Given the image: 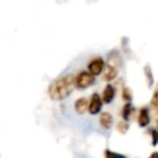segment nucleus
Listing matches in <instances>:
<instances>
[{
    "instance_id": "obj_1",
    "label": "nucleus",
    "mask_w": 158,
    "mask_h": 158,
    "mask_svg": "<svg viewBox=\"0 0 158 158\" xmlns=\"http://www.w3.org/2000/svg\"><path fill=\"white\" fill-rule=\"evenodd\" d=\"M74 75L73 74H65L54 81H52L48 86V96L54 101H62L65 100L74 90Z\"/></svg>"
},
{
    "instance_id": "obj_2",
    "label": "nucleus",
    "mask_w": 158,
    "mask_h": 158,
    "mask_svg": "<svg viewBox=\"0 0 158 158\" xmlns=\"http://www.w3.org/2000/svg\"><path fill=\"white\" fill-rule=\"evenodd\" d=\"M95 83V77L90 74L88 70H81L77 75H74V86L79 90H84L91 86Z\"/></svg>"
},
{
    "instance_id": "obj_3",
    "label": "nucleus",
    "mask_w": 158,
    "mask_h": 158,
    "mask_svg": "<svg viewBox=\"0 0 158 158\" xmlns=\"http://www.w3.org/2000/svg\"><path fill=\"white\" fill-rule=\"evenodd\" d=\"M102 109V100L100 98V95L98 93H93L90 96V101L88 105V111L90 115H98L99 112H101Z\"/></svg>"
},
{
    "instance_id": "obj_4",
    "label": "nucleus",
    "mask_w": 158,
    "mask_h": 158,
    "mask_svg": "<svg viewBox=\"0 0 158 158\" xmlns=\"http://www.w3.org/2000/svg\"><path fill=\"white\" fill-rule=\"evenodd\" d=\"M104 68H105V62H104V59L101 57H95L88 64V72L90 74H93L94 77L101 74L102 70H104Z\"/></svg>"
},
{
    "instance_id": "obj_5",
    "label": "nucleus",
    "mask_w": 158,
    "mask_h": 158,
    "mask_svg": "<svg viewBox=\"0 0 158 158\" xmlns=\"http://www.w3.org/2000/svg\"><path fill=\"white\" fill-rule=\"evenodd\" d=\"M115 96H116V89H115V86L111 85V84H107V85L104 88L102 94H101L100 98H101L102 102H105V104H110V102L114 101Z\"/></svg>"
},
{
    "instance_id": "obj_6",
    "label": "nucleus",
    "mask_w": 158,
    "mask_h": 158,
    "mask_svg": "<svg viewBox=\"0 0 158 158\" xmlns=\"http://www.w3.org/2000/svg\"><path fill=\"white\" fill-rule=\"evenodd\" d=\"M137 122L141 127H147L148 123L151 122V116H149V110L148 107H142L138 111V117H137Z\"/></svg>"
},
{
    "instance_id": "obj_7",
    "label": "nucleus",
    "mask_w": 158,
    "mask_h": 158,
    "mask_svg": "<svg viewBox=\"0 0 158 158\" xmlns=\"http://www.w3.org/2000/svg\"><path fill=\"white\" fill-rule=\"evenodd\" d=\"M88 105H89L88 98H79L74 101V110L78 115H84L88 111Z\"/></svg>"
},
{
    "instance_id": "obj_8",
    "label": "nucleus",
    "mask_w": 158,
    "mask_h": 158,
    "mask_svg": "<svg viewBox=\"0 0 158 158\" xmlns=\"http://www.w3.org/2000/svg\"><path fill=\"white\" fill-rule=\"evenodd\" d=\"M99 122H100V126L104 128V130H110L112 123H114V117L110 112L107 111H104L100 114V117H99Z\"/></svg>"
},
{
    "instance_id": "obj_9",
    "label": "nucleus",
    "mask_w": 158,
    "mask_h": 158,
    "mask_svg": "<svg viewBox=\"0 0 158 158\" xmlns=\"http://www.w3.org/2000/svg\"><path fill=\"white\" fill-rule=\"evenodd\" d=\"M132 112H133V106H132V104L128 101V102H126V104L123 105V107H122V111H121L122 120H123V121H128L130 117H131V115H132Z\"/></svg>"
},
{
    "instance_id": "obj_10",
    "label": "nucleus",
    "mask_w": 158,
    "mask_h": 158,
    "mask_svg": "<svg viewBox=\"0 0 158 158\" xmlns=\"http://www.w3.org/2000/svg\"><path fill=\"white\" fill-rule=\"evenodd\" d=\"M143 72H144V77H146V80H147V85L151 88L153 85V83H154V77H153V73H152L151 67L149 65H146L144 69H143Z\"/></svg>"
},
{
    "instance_id": "obj_11",
    "label": "nucleus",
    "mask_w": 158,
    "mask_h": 158,
    "mask_svg": "<svg viewBox=\"0 0 158 158\" xmlns=\"http://www.w3.org/2000/svg\"><path fill=\"white\" fill-rule=\"evenodd\" d=\"M104 156H105V158H127L126 156L117 153V152H114V151H110V149H106L104 152Z\"/></svg>"
},
{
    "instance_id": "obj_12",
    "label": "nucleus",
    "mask_w": 158,
    "mask_h": 158,
    "mask_svg": "<svg viewBox=\"0 0 158 158\" xmlns=\"http://www.w3.org/2000/svg\"><path fill=\"white\" fill-rule=\"evenodd\" d=\"M130 128V125H128V121H123L121 120L118 123H117V131L121 132V133H126Z\"/></svg>"
},
{
    "instance_id": "obj_13",
    "label": "nucleus",
    "mask_w": 158,
    "mask_h": 158,
    "mask_svg": "<svg viewBox=\"0 0 158 158\" xmlns=\"http://www.w3.org/2000/svg\"><path fill=\"white\" fill-rule=\"evenodd\" d=\"M122 99L125 101H127V102L132 99V93H131L130 88H127V86H123L122 88Z\"/></svg>"
},
{
    "instance_id": "obj_14",
    "label": "nucleus",
    "mask_w": 158,
    "mask_h": 158,
    "mask_svg": "<svg viewBox=\"0 0 158 158\" xmlns=\"http://www.w3.org/2000/svg\"><path fill=\"white\" fill-rule=\"evenodd\" d=\"M151 105L157 109L158 107V84L156 85V89L153 91V95H152V100H151Z\"/></svg>"
},
{
    "instance_id": "obj_15",
    "label": "nucleus",
    "mask_w": 158,
    "mask_h": 158,
    "mask_svg": "<svg viewBox=\"0 0 158 158\" xmlns=\"http://www.w3.org/2000/svg\"><path fill=\"white\" fill-rule=\"evenodd\" d=\"M151 135H152V144L156 146L158 143V130L157 128L151 130Z\"/></svg>"
},
{
    "instance_id": "obj_16",
    "label": "nucleus",
    "mask_w": 158,
    "mask_h": 158,
    "mask_svg": "<svg viewBox=\"0 0 158 158\" xmlns=\"http://www.w3.org/2000/svg\"><path fill=\"white\" fill-rule=\"evenodd\" d=\"M148 158H158V151H156V152L151 153V156H149Z\"/></svg>"
},
{
    "instance_id": "obj_17",
    "label": "nucleus",
    "mask_w": 158,
    "mask_h": 158,
    "mask_svg": "<svg viewBox=\"0 0 158 158\" xmlns=\"http://www.w3.org/2000/svg\"><path fill=\"white\" fill-rule=\"evenodd\" d=\"M157 130H158V121H157Z\"/></svg>"
}]
</instances>
